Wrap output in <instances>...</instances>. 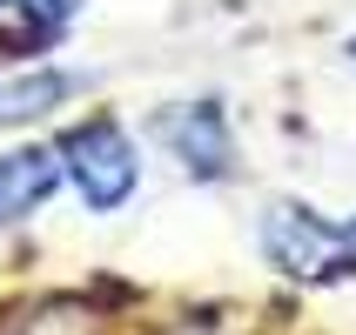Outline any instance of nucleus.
<instances>
[{
    "label": "nucleus",
    "mask_w": 356,
    "mask_h": 335,
    "mask_svg": "<svg viewBox=\"0 0 356 335\" xmlns=\"http://www.w3.org/2000/svg\"><path fill=\"white\" fill-rule=\"evenodd\" d=\"M60 175L74 181L88 215H121L141 188V148L115 114H81L60 128Z\"/></svg>",
    "instance_id": "f257e3e1"
},
{
    "label": "nucleus",
    "mask_w": 356,
    "mask_h": 335,
    "mask_svg": "<svg viewBox=\"0 0 356 335\" xmlns=\"http://www.w3.org/2000/svg\"><path fill=\"white\" fill-rule=\"evenodd\" d=\"M262 261L302 289H337L356 275V235L302 201H276L262 215Z\"/></svg>",
    "instance_id": "f03ea898"
},
{
    "label": "nucleus",
    "mask_w": 356,
    "mask_h": 335,
    "mask_svg": "<svg viewBox=\"0 0 356 335\" xmlns=\"http://www.w3.org/2000/svg\"><path fill=\"white\" fill-rule=\"evenodd\" d=\"M155 141L181 161V175L195 181H229L236 175V135H229V108L222 101H181L155 114Z\"/></svg>",
    "instance_id": "7ed1b4c3"
},
{
    "label": "nucleus",
    "mask_w": 356,
    "mask_h": 335,
    "mask_svg": "<svg viewBox=\"0 0 356 335\" xmlns=\"http://www.w3.org/2000/svg\"><path fill=\"white\" fill-rule=\"evenodd\" d=\"M54 188H60V148H47V141L7 148L0 155V235L20 228V221H34Z\"/></svg>",
    "instance_id": "20e7f679"
},
{
    "label": "nucleus",
    "mask_w": 356,
    "mask_h": 335,
    "mask_svg": "<svg viewBox=\"0 0 356 335\" xmlns=\"http://www.w3.org/2000/svg\"><path fill=\"white\" fill-rule=\"evenodd\" d=\"M74 94H88V74H74V67H20V74H0V128L47 121Z\"/></svg>",
    "instance_id": "39448f33"
},
{
    "label": "nucleus",
    "mask_w": 356,
    "mask_h": 335,
    "mask_svg": "<svg viewBox=\"0 0 356 335\" xmlns=\"http://www.w3.org/2000/svg\"><path fill=\"white\" fill-rule=\"evenodd\" d=\"M14 14H20V34L7 27L0 47H7V54H40V47H54V40L74 27L81 0H14Z\"/></svg>",
    "instance_id": "423d86ee"
},
{
    "label": "nucleus",
    "mask_w": 356,
    "mask_h": 335,
    "mask_svg": "<svg viewBox=\"0 0 356 335\" xmlns=\"http://www.w3.org/2000/svg\"><path fill=\"white\" fill-rule=\"evenodd\" d=\"M343 228H350V235H356V215H350V221H343Z\"/></svg>",
    "instance_id": "0eeeda50"
},
{
    "label": "nucleus",
    "mask_w": 356,
    "mask_h": 335,
    "mask_svg": "<svg viewBox=\"0 0 356 335\" xmlns=\"http://www.w3.org/2000/svg\"><path fill=\"white\" fill-rule=\"evenodd\" d=\"M7 7H14V0H0V14H7Z\"/></svg>",
    "instance_id": "6e6552de"
},
{
    "label": "nucleus",
    "mask_w": 356,
    "mask_h": 335,
    "mask_svg": "<svg viewBox=\"0 0 356 335\" xmlns=\"http://www.w3.org/2000/svg\"><path fill=\"white\" fill-rule=\"evenodd\" d=\"M350 54H356V40H350Z\"/></svg>",
    "instance_id": "1a4fd4ad"
}]
</instances>
